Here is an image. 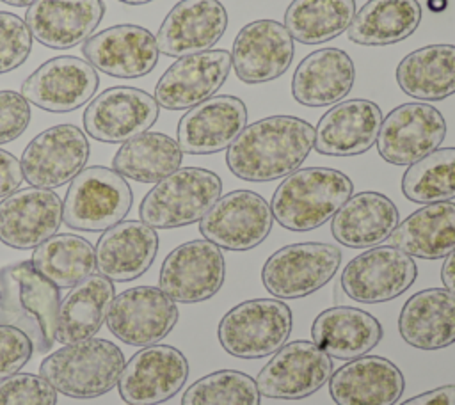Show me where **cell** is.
Masks as SVG:
<instances>
[{
    "mask_svg": "<svg viewBox=\"0 0 455 405\" xmlns=\"http://www.w3.org/2000/svg\"><path fill=\"white\" fill-rule=\"evenodd\" d=\"M315 144V128L295 115H268L249 126L226 153L228 169L243 181H274L297 171Z\"/></svg>",
    "mask_w": 455,
    "mask_h": 405,
    "instance_id": "1",
    "label": "cell"
},
{
    "mask_svg": "<svg viewBox=\"0 0 455 405\" xmlns=\"http://www.w3.org/2000/svg\"><path fill=\"white\" fill-rule=\"evenodd\" d=\"M60 293L30 261L0 268V323L25 332L36 352H48L55 345Z\"/></svg>",
    "mask_w": 455,
    "mask_h": 405,
    "instance_id": "2",
    "label": "cell"
},
{
    "mask_svg": "<svg viewBox=\"0 0 455 405\" xmlns=\"http://www.w3.org/2000/svg\"><path fill=\"white\" fill-rule=\"evenodd\" d=\"M352 192V179L338 169H297L275 188L270 210L284 229L311 231L331 220Z\"/></svg>",
    "mask_w": 455,
    "mask_h": 405,
    "instance_id": "3",
    "label": "cell"
},
{
    "mask_svg": "<svg viewBox=\"0 0 455 405\" xmlns=\"http://www.w3.org/2000/svg\"><path fill=\"white\" fill-rule=\"evenodd\" d=\"M124 353L101 338L69 343L39 364V375L60 394L78 400L98 398L112 391L124 368Z\"/></svg>",
    "mask_w": 455,
    "mask_h": 405,
    "instance_id": "4",
    "label": "cell"
},
{
    "mask_svg": "<svg viewBox=\"0 0 455 405\" xmlns=\"http://www.w3.org/2000/svg\"><path fill=\"white\" fill-rule=\"evenodd\" d=\"M222 192L220 178L208 169L183 167L160 179L139 206L140 220L153 229L199 222Z\"/></svg>",
    "mask_w": 455,
    "mask_h": 405,
    "instance_id": "5",
    "label": "cell"
},
{
    "mask_svg": "<svg viewBox=\"0 0 455 405\" xmlns=\"http://www.w3.org/2000/svg\"><path fill=\"white\" fill-rule=\"evenodd\" d=\"M133 194L114 169L91 165L69 183L62 202V222L76 231H107L130 211Z\"/></svg>",
    "mask_w": 455,
    "mask_h": 405,
    "instance_id": "6",
    "label": "cell"
},
{
    "mask_svg": "<svg viewBox=\"0 0 455 405\" xmlns=\"http://www.w3.org/2000/svg\"><path fill=\"white\" fill-rule=\"evenodd\" d=\"M291 309L277 298H252L231 307L220 320V346L233 357L259 359L275 353L290 338Z\"/></svg>",
    "mask_w": 455,
    "mask_h": 405,
    "instance_id": "7",
    "label": "cell"
},
{
    "mask_svg": "<svg viewBox=\"0 0 455 405\" xmlns=\"http://www.w3.org/2000/svg\"><path fill=\"white\" fill-rule=\"evenodd\" d=\"M341 263V250L322 242L277 249L261 268V281L277 298H302L325 286Z\"/></svg>",
    "mask_w": 455,
    "mask_h": 405,
    "instance_id": "8",
    "label": "cell"
},
{
    "mask_svg": "<svg viewBox=\"0 0 455 405\" xmlns=\"http://www.w3.org/2000/svg\"><path fill=\"white\" fill-rule=\"evenodd\" d=\"M274 224L270 204L252 190H233L217 199L199 220L204 240L226 250H251L258 247Z\"/></svg>",
    "mask_w": 455,
    "mask_h": 405,
    "instance_id": "9",
    "label": "cell"
},
{
    "mask_svg": "<svg viewBox=\"0 0 455 405\" xmlns=\"http://www.w3.org/2000/svg\"><path fill=\"white\" fill-rule=\"evenodd\" d=\"M89 140L75 124H57L37 133L23 149V179L37 188L69 183L89 160Z\"/></svg>",
    "mask_w": 455,
    "mask_h": 405,
    "instance_id": "10",
    "label": "cell"
},
{
    "mask_svg": "<svg viewBox=\"0 0 455 405\" xmlns=\"http://www.w3.org/2000/svg\"><path fill=\"white\" fill-rule=\"evenodd\" d=\"M418 277L414 259L393 245H377L348 261L341 274L345 295L361 304L400 297Z\"/></svg>",
    "mask_w": 455,
    "mask_h": 405,
    "instance_id": "11",
    "label": "cell"
},
{
    "mask_svg": "<svg viewBox=\"0 0 455 405\" xmlns=\"http://www.w3.org/2000/svg\"><path fill=\"white\" fill-rule=\"evenodd\" d=\"M226 263L220 247L190 240L172 249L162 263L158 284L174 302L196 304L212 298L224 284Z\"/></svg>",
    "mask_w": 455,
    "mask_h": 405,
    "instance_id": "12",
    "label": "cell"
},
{
    "mask_svg": "<svg viewBox=\"0 0 455 405\" xmlns=\"http://www.w3.org/2000/svg\"><path fill=\"white\" fill-rule=\"evenodd\" d=\"M178 318V306L160 288L133 286L114 297L107 325L126 345L151 346L171 334Z\"/></svg>",
    "mask_w": 455,
    "mask_h": 405,
    "instance_id": "13",
    "label": "cell"
},
{
    "mask_svg": "<svg viewBox=\"0 0 455 405\" xmlns=\"http://www.w3.org/2000/svg\"><path fill=\"white\" fill-rule=\"evenodd\" d=\"M332 375V357L311 341L283 345L256 377L259 394L277 400H302L316 393Z\"/></svg>",
    "mask_w": 455,
    "mask_h": 405,
    "instance_id": "14",
    "label": "cell"
},
{
    "mask_svg": "<svg viewBox=\"0 0 455 405\" xmlns=\"http://www.w3.org/2000/svg\"><path fill=\"white\" fill-rule=\"evenodd\" d=\"M160 105L155 96L137 87H108L84 112L89 137L107 144H123L146 133L158 119Z\"/></svg>",
    "mask_w": 455,
    "mask_h": 405,
    "instance_id": "15",
    "label": "cell"
},
{
    "mask_svg": "<svg viewBox=\"0 0 455 405\" xmlns=\"http://www.w3.org/2000/svg\"><path fill=\"white\" fill-rule=\"evenodd\" d=\"M444 137L446 121L435 107L403 103L382 119L377 149L387 163L411 165L435 151Z\"/></svg>",
    "mask_w": 455,
    "mask_h": 405,
    "instance_id": "16",
    "label": "cell"
},
{
    "mask_svg": "<svg viewBox=\"0 0 455 405\" xmlns=\"http://www.w3.org/2000/svg\"><path fill=\"white\" fill-rule=\"evenodd\" d=\"M187 378L188 361L178 348L151 345L124 362L117 387L130 405H158L171 400Z\"/></svg>",
    "mask_w": 455,
    "mask_h": 405,
    "instance_id": "17",
    "label": "cell"
},
{
    "mask_svg": "<svg viewBox=\"0 0 455 405\" xmlns=\"http://www.w3.org/2000/svg\"><path fill=\"white\" fill-rule=\"evenodd\" d=\"M98 83V73L87 60L64 55L41 64L21 83L20 94L46 112L64 114L85 105Z\"/></svg>",
    "mask_w": 455,
    "mask_h": 405,
    "instance_id": "18",
    "label": "cell"
},
{
    "mask_svg": "<svg viewBox=\"0 0 455 405\" xmlns=\"http://www.w3.org/2000/svg\"><path fill=\"white\" fill-rule=\"evenodd\" d=\"M293 37L275 20H256L242 27L233 41L231 66L238 80L265 83L286 73L293 60Z\"/></svg>",
    "mask_w": 455,
    "mask_h": 405,
    "instance_id": "19",
    "label": "cell"
},
{
    "mask_svg": "<svg viewBox=\"0 0 455 405\" xmlns=\"http://www.w3.org/2000/svg\"><path fill=\"white\" fill-rule=\"evenodd\" d=\"M231 53L208 50L180 57L160 76L155 99L167 110H187L212 98L228 80Z\"/></svg>",
    "mask_w": 455,
    "mask_h": 405,
    "instance_id": "20",
    "label": "cell"
},
{
    "mask_svg": "<svg viewBox=\"0 0 455 405\" xmlns=\"http://www.w3.org/2000/svg\"><path fill=\"white\" fill-rule=\"evenodd\" d=\"M62 201L48 188H21L0 201V242L27 250L57 234Z\"/></svg>",
    "mask_w": 455,
    "mask_h": 405,
    "instance_id": "21",
    "label": "cell"
},
{
    "mask_svg": "<svg viewBox=\"0 0 455 405\" xmlns=\"http://www.w3.org/2000/svg\"><path fill=\"white\" fill-rule=\"evenodd\" d=\"M85 60L116 78H139L158 64L156 37L139 25H116L91 36L82 44Z\"/></svg>",
    "mask_w": 455,
    "mask_h": 405,
    "instance_id": "22",
    "label": "cell"
},
{
    "mask_svg": "<svg viewBox=\"0 0 455 405\" xmlns=\"http://www.w3.org/2000/svg\"><path fill=\"white\" fill-rule=\"evenodd\" d=\"M247 126L245 103L219 94L188 108L178 123V146L188 155H212L228 149Z\"/></svg>",
    "mask_w": 455,
    "mask_h": 405,
    "instance_id": "23",
    "label": "cell"
},
{
    "mask_svg": "<svg viewBox=\"0 0 455 405\" xmlns=\"http://www.w3.org/2000/svg\"><path fill=\"white\" fill-rule=\"evenodd\" d=\"M228 12L219 0H181L164 18L158 32V52L185 57L208 52L226 32Z\"/></svg>",
    "mask_w": 455,
    "mask_h": 405,
    "instance_id": "24",
    "label": "cell"
},
{
    "mask_svg": "<svg viewBox=\"0 0 455 405\" xmlns=\"http://www.w3.org/2000/svg\"><path fill=\"white\" fill-rule=\"evenodd\" d=\"M380 107L371 99H347L329 108L315 128L313 147L327 156H355L366 153L379 137Z\"/></svg>",
    "mask_w": 455,
    "mask_h": 405,
    "instance_id": "25",
    "label": "cell"
},
{
    "mask_svg": "<svg viewBox=\"0 0 455 405\" xmlns=\"http://www.w3.org/2000/svg\"><path fill=\"white\" fill-rule=\"evenodd\" d=\"M103 14V0H37L28 5L25 23L41 44L68 50L85 43Z\"/></svg>",
    "mask_w": 455,
    "mask_h": 405,
    "instance_id": "26",
    "label": "cell"
},
{
    "mask_svg": "<svg viewBox=\"0 0 455 405\" xmlns=\"http://www.w3.org/2000/svg\"><path fill=\"white\" fill-rule=\"evenodd\" d=\"M403 389L400 368L379 355L352 359L329 378V393L336 405H395Z\"/></svg>",
    "mask_w": 455,
    "mask_h": 405,
    "instance_id": "27",
    "label": "cell"
},
{
    "mask_svg": "<svg viewBox=\"0 0 455 405\" xmlns=\"http://www.w3.org/2000/svg\"><path fill=\"white\" fill-rule=\"evenodd\" d=\"M96 268L112 282H128L153 265L158 252L156 231L142 220H121L96 243Z\"/></svg>",
    "mask_w": 455,
    "mask_h": 405,
    "instance_id": "28",
    "label": "cell"
},
{
    "mask_svg": "<svg viewBox=\"0 0 455 405\" xmlns=\"http://www.w3.org/2000/svg\"><path fill=\"white\" fill-rule=\"evenodd\" d=\"M355 68L339 48H320L306 55L291 78V96L306 107L339 103L354 87Z\"/></svg>",
    "mask_w": 455,
    "mask_h": 405,
    "instance_id": "29",
    "label": "cell"
},
{
    "mask_svg": "<svg viewBox=\"0 0 455 405\" xmlns=\"http://www.w3.org/2000/svg\"><path fill=\"white\" fill-rule=\"evenodd\" d=\"M398 330L403 341L419 350H441L455 343V293L428 288L414 293L402 307Z\"/></svg>",
    "mask_w": 455,
    "mask_h": 405,
    "instance_id": "30",
    "label": "cell"
},
{
    "mask_svg": "<svg viewBox=\"0 0 455 405\" xmlns=\"http://www.w3.org/2000/svg\"><path fill=\"white\" fill-rule=\"evenodd\" d=\"M400 213L395 202L380 192H359L336 211L331 233L336 242L350 249H371L391 236Z\"/></svg>",
    "mask_w": 455,
    "mask_h": 405,
    "instance_id": "31",
    "label": "cell"
},
{
    "mask_svg": "<svg viewBox=\"0 0 455 405\" xmlns=\"http://www.w3.org/2000/svg\"><path fill=\"white\" fill-rule=\"evenodd\" d=\"M382 334V325L373 314L348 306L322 311L311 325L313 343L341 361L363 357L379 345Z\"/></svg>",
    "mask_w": 455,
    "mask_h": 405,
    "instance_id": "32",
    "label": "cell"
},
{
    "mask_svg": "<svg viewBox=\"0 0 455 405\" xmlns=\"http://www.w3.org/2000/svg\"><path fill=\"white\" fill-rule=\"evenodd\" d=\"M114 291V282L101 274L75 284L59 306L55 341L69 345L94 338L107 322Z\"/></svg>",
    "mask_w": 455,
    "mask_h": 405,
    "instance_id": "33",
    "label": "cell"
},
{
    "mask_svg": "<svg viewBox=\"0 0 455 405\" xmlns=\"http://www.w3.org/2000/svg\"><path fill=\"white\" fill-rule=\"evenodd\" d=\"M411 258L439 259L455 249V202H430L398 222L387 238Z\"/></svg>",
    "mask_w": 455,
    "mask_h": 405,
    "instance_id": "34",
    "label": "cell"
},
{
    "mask_svg": "<svg viewBox=\"0 0 455 405\" xmlns=\"http://www.w3.org/2000/svg\"><path fill=\"white\" fill-rule=\"evenodd\" d=\"M396 83L419 101H441L455 94V46L428 44L405 55L396 66Z\"/></svg>",
    "mask_w": 455,
    "mask_h": 405,
    "instance_id": "35",
    "label": "cell"
},
{
    "mask_svg": "<svg viewBox=\"0 0 455 405\" xmlns=\"http://www.w3.org/2000/svg\"><path fill=\"white\" fill-rule=\"evenodd\" d=\"M421 21L418 0H368L347 28L348 39L364 46H386L412 36Z\"/></svg>",
    "mask_w": 455,
    "mask_h": 405,
    "instance_id": "36",
    "label": "cell"
},
{
    "mask_svg": "<svg viewBox=\"0 0 455 405\" xmlns=\"http://www.w3.org/2000/svg\"><path fill=\"white\" fill-rule=\"evenodd\" d=\"M183 151L165 133L146 131L121 144L112 160V169L123 178L139 183H158L180 169Z\"/></svg>",
    "mask_w": 455,
    "mask_h": 405,
    "instance_id": "37",
    "label": "cell"
},
{
    "mask_svg": "<svg viewBox=\"0 0 455 405\" xmlns=\"http://www.w3.org/2000/svg\"><path fill=\"white\" fill-rule=\"evenodd\" d=\"M32 266L57 288H73L96 270V252L78 234H53L34 249Z\"/></svg>",
    "mask_w": 455,
    "mask_h": 405,
    "instance_id": "38",
    "label": "cell"
},
{
    "mask_svg": "<svg viewBox=\"0 0 455 405\" xmlns=\"http://www.w3.org/2000/svg\"><path fill=\"white\" fill-rule=\"evenodd\" d=\"M355 14V0H291L284 27L302 44H320L347 32Z\"/></svg>",
    "mask_w": 455,
    "mask_h": 405,
    "instance_id": "39",
    "label": "cell"
},
{
    "mask_svg": "<svg viewBox=\"0 0 455 405\" xmlns=\"http://www.w3.org/2000/svg\"><path fill=\"white\" fill-rule=\"evenodd\" d=\"M402 192L412 202L455 199V147H443L411 163L402 176Z\"/></svg>",
    "mask_w": 455,
    "mask_h": 405,
    "instance_id": "40",
    "label": "cell"
},
{
    "mask_svg": "<svg viewBox=\"0 0 455 405\" xmlns=\"http://www.w3.org/2000/svg\"><path fill=\"white\" fill-rule=\"evenodd\" d=\"M181 405H261V394L252 377L236 369H220L188 385Z\"/></svg>",
    "mask_w": 455,
    "mask_h": 405,
    "instance_id": "41",
    "label": "cell"
},
{
    "mask_svg": "<svg viewBox=\"0 0 455 405\" xmlns=\"http://www.w3.org/2000/svg\"><path fill=\"white\" fill-rule=\"evenodd\" d=\"M32 34L25 20L0 11V75L20 68L30 55Z\"/></svg>",
    "mask_w": 455,
    "mask_h": 405,
    "instance_id": "42",
    "label": "cell"
},
{
    "mask_svg": "<svg viewBox=\"0 0 455 405\" xmlns=\"http://www.w3.org/2000/svg\"><path fill=\"white\" fill-rule=\"evenodd\" d=\"M0 405H57V391L36 373H14L0 380Z\"/></svg>",
    "mask_w": 455,
    "mask_h": 405,
    "instance_id": "43",
    "label": "cell"
},
{
    "mask_svg": "<svg viewBox=\"0 0 455 405\" xmlns=\"http://www.w3.org/2000/svg\"><path fill=\"white\" fill-rule=\"evenodd\" d=\"M34 345L25 332L0 323V380L18 373L32 357Z\"/></svg>",
    "mask_w": 455,
    "mask_h": 405,
    "instance_id": "44",
    "label": "cell"
},
{
    "mask_svg": "<svg viewBox=\"0 0 455 405\" xmlns=\"http://www.w3.org/2000/svg\"><path fill=\"white\" fill-rule=\"evenodd\" d=\"M30 123V103L14 91H0V146L16 140Z\"/></svg>",
    "mask_w": 455,
    "mask_h": 405,
    "instance_id": "45",
    "label": "cell"
},
{
    "mask_svg": "<svg viewBox=\"0 0 455 405\" xmlns=\"http://www.w3.org/2000/svg\"><path fill=\"white\" fill-rule=\"evenodd\" d=\"M23 171L20 160L9 151L0 149V197H7L20 188Z\"/></svg>",
    "mask_w": 455,
    "mask_h": 405,
    "instance_id": "46",
    "label": "cell"
},
{
    "mask_svg": "<svg viewBox=\"0 0 455 405\" xmlns=\"http://www.w3.org/2000/svg\"><path fill=\"white\" fill-rule=\"evenodd\" d=\"M402 405H455V385H441L405 400Z\"/></svg>",
    "mask_w": 455,
    "mask_h": 405,
    "instance_id": "47",
    "label": "cell"
},
{
    "mask_svg": "<svg viewBox=\"0 0 455 405\" xmlns=\"http://www.w3.org/2000/svg\"><path fill=\"white\" fill-rule=\"evenodd\" d=\"M441 281L446 290L455 293V249L444 258V263L441 266Z\"/></svg>",
    "mask_w": 455,
    "mask_h": 405,
    "instance_id": "48",
    "label": "cell"
},
{
    "mask_svg": "<svg viewBox=\"0 0 455 405\" xmlns=\"http://www.w3.org/2000/svg\"><path fill=\"white\" fill-rule=\"evenodd\" d=\"M446 5H448L446 0H428V7H430V11H434V12L444 11Z\"/></svg>",
    "mask_w": 455,
    "mask_h": 405,
    "instance_id": "49",
    "label": "cell"
},
{
    "mask_svg": "<svg viewBox=\"0 0 455 405\" xmlns=\"http://www.w3.org/2000/svg\"><path fill=\"white\" fill-rule=\"evenodd\" d=\"M0 2H4L7 5H12V7H28L37 0H0Z\"/></svg>",
    "mask_w": 455,
    "mask_h": 405,
    "instance_id": "50",
    "label": "cell"
},
{
    "mask_svg": "<svg viewBox=\"0 0 455 405\" xmlns=\"http://www.w3.org/2000/svg\"><path fill=\"white\" fill-rule=\"evenodd\" d=\"M123 4H128V5H144V4H149L153 0H119Z\"/></svg>",
    "mask_w": 455,
    "mask_h": 405,
    "instance_id": "51",
    "label": "cell"
},
{
    "mask_svg": "<svg viewBox=\"0 0 455 405\" xmlns=\"http://www.w3.org/2000/svg\"><path fill=\"white\" fill-rule=\"evenodd\" d=\"M128 405H130V403H128Z\"/></svg>",
    "mask_w": 455,
    "mask_h": 405,
    "instance_id": "52",
    "label": "cell"
}]
</instances>
